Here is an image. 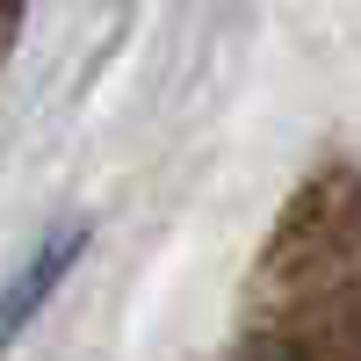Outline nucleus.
<instances>
[{
  "label": "nucleus",
  "mask_w": 361,
  "mask_h": 361,
  "mask_svg": "<svg viewBox=\"0 0 361 361\" xmlns=\"http://www.w3.org/2000/svg\"><path fill=\"white\" fill-rule=\"evenodd\" d=\"M80 246H87V231H80V224H58V231H44V246L8 275V289H0V354H8V340L29 333V318H37V311L51 304V289L73 275Z\"/></svg>",
  "instance_id": "nucleus-2"
},
{
  "label": "nucleus",
  "mask_w": 361,
  "mask_h": 361,
  "mask_svg": "<svg viewBox=\"0 0 361 361\" xmlns=\"http://www.w3.org/2000/svg\"><path fill=\"white\" fill-rule=\"evenodd\" d=\"M238 361H361V180L325 173L289 202L260 267Z\"/></svg>",
  "instance_id": "nucleus-1"
}]
</instances>
